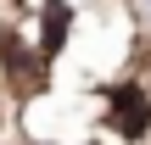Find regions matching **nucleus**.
I'll return each instance as SVG.
<instances>
[{
  "label": "nucleus",
  "instance_id": "nucleus-1",
  "mask_svg": "<svg viewBox=\"0 0 151 145\" xmlns=\"http://www.w3.org/2000/svg\"><path fill=\"white\" fill-rule=\"evenodd\" d=\"M112 112H118V129H123L129 140L151 129V101H146V95H129V89H123V95L112 101Z\"/></svg>",
  "mask_w": 151,
  "mask_h": 145
},
{
  "label": "nucleus",
  "instance_id": "nucleus-2",
  "mask_svg": "<svg viewBox=\"0 0 151 145\" xmlns=\"http://www.w3.org/2000/svg\"><path fill=\"white\" fill-rule=\"evenodd\" d=\"M146 6H151V0H146Z\"/></svg>",
  "mask_w": 151,
  "mask_h": 145
}]
</instances>
